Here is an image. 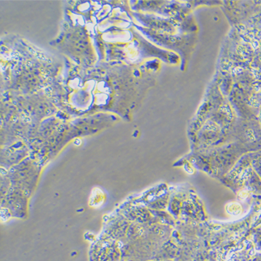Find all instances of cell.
Listing matches in <instances>:
<instances>
[{
	"mask_svg": "<svg viewBox=\"0 0 261 261\" xmlns=\"http://www.w3.org/2000/svg\"><path fill=\"white\" fill-rule=\"evenodd\" d=\"M226 210L231 215H237L241 213L242 207L237 203H232L228 204V206L226 207Z\"/></svg>",
	"mask_w": 261,
	"mask_h": 261,
	"instance_id": "1",
	"label": "cell"
}]
</instances>
